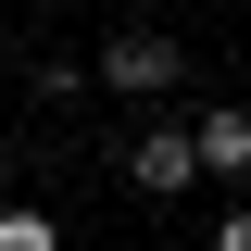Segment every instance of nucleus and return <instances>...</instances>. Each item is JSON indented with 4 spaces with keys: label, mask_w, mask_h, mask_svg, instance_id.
<instances>
[{
    "label": "nucleus",
    "mask_w": 251,
    "mask_h": 251,
    "mask_svg": "<svg viewBox=\"0 0 251 251\" xmlns=\"http://www.w3.org/2000/svg\"><path fill=\"white\" fill-rule=\"evenodd\" d=\"M126 188H138V201H188V188H201V126H151V138L126 151Z\"/></svg>",
    "instance_id": "f257e3e1"
},
{
    "label": "nucleus",
    "mask_w": 251,
    "mask_h": 251,
    "mask_svg": "<svg viewBox=\"0 0 251 251\" xmlns=\"http://www.w3.org/2000/svg\"><path fill=\"white\" fill-rule=\"evenodd\" d=\"M176 75H188V50H176L163 25H126L113 50H100V88H126V100H163Z\"/></svg>",
    "instance_id": "f03ea898"
},
{
    "label": "nucleus",
    "mask_w": 251,
    "mask_h": 251,
    "mask_svg": "<svg viewBox=\"0 0 251 251\" xmlns=\"http://www.w3.org/2000/svg\"><path fill=\"white\" fill-rule=\"evenodd\" d=\"M251 163V113H201V176H239Z\"/></svg>",
    "instance_id": "7ed1b4c3"
},
{
    "label": "nucleus",
    "mask_w": 251,
    "mask_h": 251,
    "mask_svg": "<svg viewBox=\"0 0 251 251\" xmlns=\"http://www.w3.org/2000/svg\"><path fill=\"white\" fill-rule=\"evenodd\" d=\"M0 251H63V239H50V214H0Z\"/></svg>",
    "instance_id": "20e7f679"
},
{
    "label": "nucleus",
    "mask_w": 251,
    "mask_h": 251,
    "mask_svg": "<svg viewBox=\"0 0 251 251\" xmlns=\"http://www.w3.org/2000/svg\"><path fill=\"white\" fill-rule=\"evenodd\" d=\"M214 251H251V214H226V226H214Z\"/></svg>",
    "instance_id": "39448f33"
}]
</instances>
